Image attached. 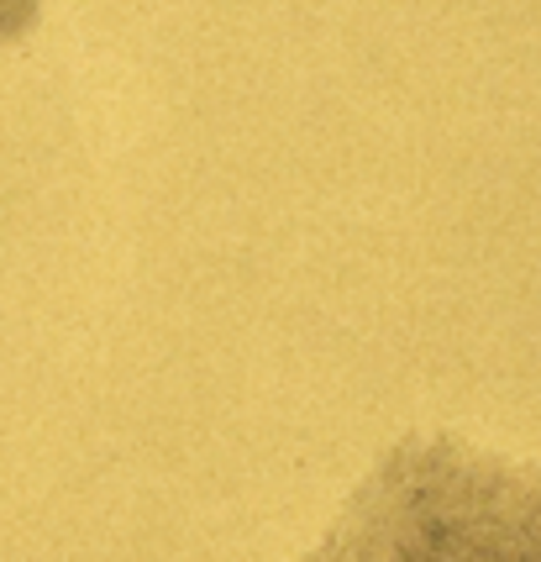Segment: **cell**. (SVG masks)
<instances>
[{
  "label": "cell",
  "mask_w": 541,
  "mask_h": 562,
  "mask_svg": "<svg viewBox=\"0 0 541 562\" xmlns=\"http://www.w3.org/2000/svg\"><path fill=\"white\" fill-rule=\"evenodd\" d=\"M37 11H43V0H0V43H22L37 26Z\"/></svg>",
  "instance_id": "6da1fadb"
}]
</instances>
